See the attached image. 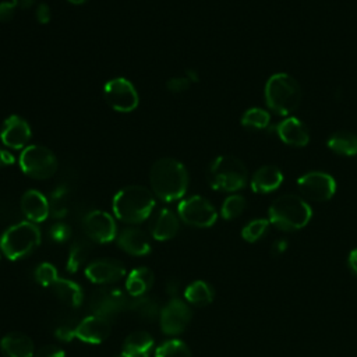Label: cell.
<instances>
[{"instance_id":"cell-1","label":"cell","mask_w":357,"mask_h":357,"mask_svg":"<svg viewBox=\"0 0 357 357\" xmlns=\"http://www.w3.org/2000/svg\"><path fill=\"white\" fill-rule=\"evenodd\" d=\"M152 192L165 202L180 199L188 187V173L181 162L173 158L158 159L149 170Z\"/></svg>"},{"instance_id":"cell-2","label":"cell","mask_w":357,"mask_h":357,"mask_svg":"<svg viewBox=\"0 0 357 357\" xmlns=\"http://www.w3.org/2000/svg\"><path fill=\"white\" fill-rule=\"evenodd\" d=\"M112 206L117 219L126 223H141L153 211L155 198L149 188L132 184L114 195Z\"/></svg>"},{"instance_id":"cell-3","label":"cell","mask_w":357,"mask_h":357,"mask_svg":"<svg viewBox=\"0 0 357 357\" xmlns=\"http://www.w3.org/2000/svg\"><path fill=\"white\" fill-rule=\"evenodd\" d=\"M268 216L271 225L276 229L294 231L308 225L312 211L304 198L294 194H286L271 204Z\"/></svg>"},{"instance_id":"cell-4","label":"cell","mask_w":357,"mask_h":357,"mask_svg":"<svg viewBox=\"0 0 357 357\" xmlns=\"http://www.w3.org/2000/svg\"><path fill=\"white\" fill-rule=\"evenodd\" d=\"M265 102L273 113L289 116L301 102V88L291 75L276 73L265 84Z\"/></svg>"},{"instance_id":"cell-5","label":"cell","mask_w":357,"mask_h":357,"mask_svg":"<svg viewBox=\"0 0 357 357\" xmlns=\"http://www.w3.org/2000/svg\"><path fill=\"white\" fill-rule=\"evenodd\" d=\"M247 167L236 156H218L208 170V181L212 188L226 192L241 190L247 184Z\"/></svg>"},{"instance_id":"cell-6","label":"cell","mask_w":357,"mask_h":357,"mask_svg":"<svg viewBox=\"0 0 357 357\" xmlns=\"http://www.w3.org/2000/svg\"><path fill=\"white\" fill-rule=\"evenodd\" d=\"M40 244L39 227L26 220L10 226L0 238V248L8 259H20L31 254Z\"/></svg>"},{"instance_id":"cell-7","label":"cell","mask_w":357,"mask_h":357,"mask_svg":"<svg viewBox=\"0 0 357 357\" xmlns=\"http://www.w3.org/2000/svg\"><path fill=\"white\" fill-rule=\"evenodd\" d=\"M18 162L22 173L35 180L50 178L57 172L54 153L43 145H28L22 149Z\"/></svg>"},{"instance_id":"cell-8","label":"cell","mask_w":357,"mask_h":357,"mask_svg":"<svg viewBox=\"0 0 357 357\" xmlns=\"http://www.w3.org/2000/svg\"><path fill=\"white\" fill-rule=\"evenodd\" d=\"M180 219L194 227H209L218 219L215 206L201 195H192L178 204Z\"/></svg>"},{"instance_id":"cell-9","label":"cell","mask_w":357,"mask_h":357,"mask_svg":"<svg viewBox=\"0 0 357 357\" xmlns=\"http://www.w3.org/2000/svg\"><path fill=\"white\" fill-rule=\"evenodd\" d=\"M103 96L106 103L116 112L130 113L137 109L139 96L134 85L126 78H113L105 84Z\"/></svg>"},{"instance_id":"cell-10","label":"cell","mask_w":357,"mask_h":357,"mask_svg":"<svg viewBox=\"0 0 357 357\" xmlns=\"http://www.w3.org/2000/svg\"><path fill=\"white\" fill-rule=\"evenodd\" d=\"M297 187L305 198L315 202H324L333 197L336 181L325 172H310L297 180Z\"/></svg>"},{"instance_id":"cell-11","label":"cell","mask_w":357,"mask_h":357,"mask_svg":"<svg viewBox=\"0 0 357 357\" xmlns=\"http://www.w3.org/2000/svg\"><path fill=\"white\" fill-rule=\"evenodd\" d=\"M191 317L190 307L184 301L173 298L160 311V329L166 335H178L188 326Z\"/></svg>"},{"instance_id":"cell-12","label":"cell","mask_w":357,"mask_h":357,"mask_svg":"<svg viewBox=\"0 0 357 357\" xmlns=\"http://www.w3.org/2000/svg\"><path fill=\"white\" fill-rule=\"evenodd\" d=\"M84 230L96 243H109L114 240L117 233L113 216L105 211H91L86 213L84 218Z\"/></svg>"},{"instance_id":"cell-13","label":"cell","mask_w":357,"mask_h":357,"mask_svg":"<svg viewBox=\"0 0 357 357\" xmlns=\"http://www.w3.org/2000/svg\"><path fill=\"white\" fill-rule=\"evenodd\" d=\"M128 305V300L120 289H98L91 298L92 311L105 318L119 314Z\"/></svg>"},{"instance_id":"cell-14","label":"cell","mask_w":357,"mask_h":357,"mask_svg":"<svg viewBox=\"0 0 357 357\" xmlns=\"http://www.w3.org/2000/svg\"><path fill=\"white\" fill-rule=\"evenodd\" d=\"M124 275L126 266L121 261L114 258H99L85 268V276L91 282L100 284L119 282L124 278Z\"/></svg>"},{"instance_id":"cell-15","label":"cell","mask_w":357,"mask_h":357,"mask_svg":"<svg viewBox=\"0 0 357 357\" xmlns=\"http://www.w3.org/2000/svg\"><path fill=\"white\" fill-rule=\"evenodd\" d=\"M31 127L22 117L11 114L8 116L0 131L1 142L10 149H24L31 139Z\"/></svg>"},{"instance_id":"cell-16","label":"cell","mask_w":357,"mask_h":357,"mask_svg":"<svg viewBox=\"0 0 357 357\" xmlns=\"http://www.w3.org/2000/svg\"><path fill=\"white\" fill-rule=\"evenodd\" d=\"M112 326L107 318L100 315H89L84 318L75 328V337L85 343H102L110 335Z\"/></svg>"},{"instance_id":"cell-17","label":"cell","mask_w":357,"mask_h":357,"mask_svg":"<svg viewBox=\"0 0 357 357\" xmlns=\"http://www.w3.org/2000/svg\"><path fill=\"white\" fill-rule=\"evenodd\" d=\"M278 137L290 146H305L310 141V131L307 126L296 119V117H286L276 126Z\"/></svg>"},{"instance_id":"cell-18","label":"cell","mask_w":357,"mask_h":357,"mask_svg":"<svg viewBox=\"0 0 357 357\" xmlns=\"http://www.w3.org/2000/svg\"><path fill=\"white\" fill-rule=\"evenodd\" d=\"M21 211L25 218L32 223L46 220L50 213L47 198L38 190H28L21 198Z\"/></svg>"},{"instance_id":"cell-19","label":"cell","mask_w":357,"mask_h":357,"mask_svg":"<svg viewBox=\"0 0 357 357\" xmlns=\"http://www.w3.org/2000/svg\"><path fill=\"white\" fill-rule=\"evenodd\" d=\"M119 247L131 255H146L151 251L149 238L138 227H127L117 236Z\"/></svg>"},{"instance_id":"cell-20","label":"cell","mask_w":357,"mask_h":357,"mask_svg":"<svg viewBox=\"0 0 357 357\" xmlns=\"http://www.w3.org/2000/svg\"><path fill=\"white\" fill-rule=\"evenodd\" d=\"M283 181V173L278 166L265 165L251 177V190L259 194H268L279 188Z\"/></svg>"},{"instance_id":"cell-21","label":"cell","mask_w":357,"mask_h":357,"mask_svg":"<svg viewBox=\"0 0 357 357\" xmlns=\"http://www.w3.org/2000/svg\"><path fill=\"white\" fill-rule=\"evenodd\" d=\"M0 349L6 357H33V342L24 333L13 332L0 342Z\"/></svg>"},{"instance_id":"cell-22","label":"cell","mask_w":357,"mask_h":357,"mask_svg":"<svg viewBox=\"0 0 357 357\" xmlns=\"http://www.w3.org/2000/svg\"><path fill=\"white\" fill-rule=\"evenodd\" d=\"M152 347V336L145 331H137L124 339L121 346V357H149Z\"/></svg>"},{"instance_id":"cell-23","label":"cell","mask_w":357,"mask_h":357,"mask_svg":"<svg viewBox=\"0 0 357 357\" xmlns=\"http://www.w3.org/2000/svg\"><path fill=\"white\" fill-rule=\"evenodd\" d=\"M178 218L170 209H162L152 227V236L155 240L166 241L173 238L178 231Z\"/></svg>"},{"instance_id":"cell-24","label":"cell","mask_w":357,"mask_h":357,"mask_svg":"<svg viewBox=\"0 0 357 357\" xmlns=\"http://www.w3.org/2000/svg\"><path fill=\"white\" fill-rule=\"evenodd\" d=\"M153 284V272L145 266L135 268L128 273L126 289L130 296L141 297L149 290Z\"/></svg>"},{"instance_id":"cell-25","label":"cell","mask_w":357,"mask_h":357,"mask_svg":"<svg viewBox=\"0 0 357 357\" xmlns=\"http://www.w3.org/2000/svg\"><path fill=\"white\" fill-rule=\"evenodd\" d=\"M328 148L343 156L357 155V135L350 131H336L328 138Z\"/></svg>"},{"instance_id":"cell-26","label":"cell","mask_w":357,"mask_h":357,"mask_svg":"<svg viewBox=\"0 0 357 357\" xmlns=\"http://www.w3.org/2000/svg\"><path fill=\"white\" fill-rule=\"evenodd\" d=\"M52 289L57 298L70 307H78L82 301V290L73 280L59 278L56 283L52 286Z\"/></svg>"},{"instance_id":"cell-27","label":"cell","mask_w":357,"mask_h":357,"mask_svg":"<svg viewBox=\"0 0 357 357\" xmlns=\"http://www.w3.org/2000/svg\"><path fill=\"white\" fill-rule=\"evenodd\" d=\"M184 297L188 303L204 307L212 303L213 289L204 280H195L187 286V289L184 290Z\"/></svg>"},{"instance_id":"cell-28","label":"cell","mask_w":357,"mask_h":357,"mask_svg":"<svg viewBox=\"0 0 357 357\" xmlns=\"http://www.w3.org/2000/svg\"><path fill=\"white\" fill-rule=\"evenodd\" d=\"M241 124L247 128L264 130L271 124V114L265 109L251 107L244 112L241 117Z\"/></svg>"},{"instance_id":"cell-29","label":"cell","mask_w":357,"mask_h":357,"mask_svg":"<svg viewBox=\"0 0 357 357\" xmlns=\"http://www.w3.org/2000/svg\"><path fill=\"white\" fill-rule=\"evenodd\" d=\"M155 357H192L188 346L178 340V339H172L165 343H162L156 351Z\"/></svg>"},{"instance_id":"cell-30","label":"cell","mask_w":357,"mask_h":357,"mask_svg":"<svg viewBox=\"0 0 357 357\" xmlns=\"http://www.w3.org/2000/svg\"><path fill=\"white\" fill-rule=\"evenodd\" d=\"M245 205H247V202H245V198L243 195H238V194L229 195L223 201L222 208H220L222 218L226 219V220H231V219L238 218L244 212Z\"/></svg>"},{"instance_id":"cell-31","label":"cell","mask_w":357,"mask_h":357,"mask_svg":"<svg viewBox=\"0 0 357 357\" xmlns=\"http://www.w3.org/2000/svg\"><path fill=\"white\" fill-rule=\"evenodd\" d=\"M271 222L269 219H254L251 222H248L243 230H241V237L248 241V243H255L258 241L261 237H264V234L266 233L268 227H269Z\"/></svg>"},{"instance_id":"cell-32","label":"cell","mask_w":357,"mask_h":357,"mask_svg":"<svg viewBox=\"0 0 357 357\" xmlns=\"http://www.w3.org/2000/svg\"><path fill=\"white\" fill-rule=\"evenodd\" d=\"M89 254V245L84 241H77L71 250L67 259V271L68 272H77L78 268L86 261Z\"/></svg>"},{"instance_id":"cell-33","label":"cell","mask_w":357,"mask_h":357,"mask_svg":"<svg viewBox=\"0 0 357 357\" xmlns=\"http://www.w3.org/2000/svg\"><path fill=\"white\" fill-rule=\"evenodd\" d=\"M128 308H131L132 311H135L139 317L142 318H148V319H152L158 315L159 312V305L155 300H152L151 297H139L137 300H134Z\"/></svg>"},{"instance_id":"cell-34","label":"cell","mask_w":357,"mask_h":357,"mask_svg":"<svg viewBox=\"0 0 357 357\" xmlns=\"http://www.w3.org/2000/svg\"><path fill=\"white\" fill-rule=\"evenodd\" d=\"M35 279L38 280V283H40L42 286H53L56 283V280L59 279L57 276V271L56 268L49 264V262H43L40 264L36 271H35Z\"/></svg>"},{"instance_id":"cell-35","label":"cell","mask_w":357,"mask_h":357,"mask_svg":"<svg viewBox=\"0 0 357 357\" xmlns=\"http://www.w3.org/2000/svg\"><path fill=\"white\" fill-rule=\"evenodd\" d=\"M64 198H66V191L63 188H59L53 192L52 197V211L56 216H61L66 213V204H64Z\"/></svg>"},{"instance_id":"cell-36","label":"cell","mask_w":357,"mask_h":357,"mask_svg":"<svg viewBox=\"0 0 357 357\" xmlns=\"http://www.w3.org/2000/svg\"><path fill=\"white\" fill-rule=\"evenodd\" d=\"M191 85V81L187 78V75L184 77H174V78H170L166 84L167 89L173 93H180V92H184L190 88Z\"/></svg>"},{"instance_id":"cell-37","label":"cell","mask_w":357,"mask_h":357,"mask_svg":"<svg viewBox=\"0 0 357 357\" xmlns=\"http://www.w3.org/2000/svg\"><path fill=\"white\" fill-rule=\"evenodd\" d=\"M70 227L66 223H56L52 226L50 229V237L53 238V241L56 243H63L70 237Z\"/></svg>"},{"instance_id":"cell-38","label":"cell","mask_w":357,"mask_h":357,"mask_svg":"<svg viewBox=\"0 0 357 357\" xmlns=\"http://www.w3.org/2000/svg\"><path fill=\"white\" fill-rule=\"evenodd\" d=\"M33 357H64V351L54 344H46L39 347Z\"/></svg>"},{"instance_id":"cell-39","label":"cell","mask_w":357,"mask_h":357,"mask_svg":"<svg viewBox=\"0 0 357 357\" xmlns=\"http://www.w3.org/2000/svg\"><path fill=\"white\" fill-rule=\"evenodd\" d=\"M17 7L13 1H1L0 3V22H8L14 18Z\"/></svg>"},{"instance_id":"cell-40","label":"cell","mask_w":357,"mask_h":357,"mask_svg":"<svg viewBox=\"0 0 357 357\" xmlns=\"http://www.w3.org/2000/svg\"><path fill=\"white\" fill-rule=\"evenodd\" d=\"M35 15H36V21H38L39 24H47V22L50 21V18H52V11H50V8H49L47 4L40 3V4H38V7H36Z\"/></svg>"},{"instance_id":"cell-41","label":"cell","mask_w":357,"mask_h":357,"mask_svg":"<svg viewBox=\"0 0 357 357\" xmlns=\"http://www.w3.org/2000/svg\"><path fill=\"white\" fill-rule=\"evenodd\" d=\"M56 337L63 342H70L73 337H75V329H71L70 326H59L56 329Z\"/></svg>"},{"instance_id":"cell-42","label":"cell","mask_w":357,"mask_h":357,"mask_svg":"<svg viewBox=\"0 0 357 357\" xmlns=\"http://www.w3.org/2000/svg\"><path fill=\"white\" fill-rule=\"evenodd\" d=\"M15 158L13 156L11 152L0 149V167H6V166H11L14 165Z\"/></svg>"},{"instance_id":"cell-43","label":"cell","mask_w":357,"mask_h":357,"mask_svg":"<svg viewBox=\"0 0 357 357\" xmlns=\"http://www.w3.org/2000/svg\"><path fill=\"white\" fill-rule=\"evenodd\" d=\"M286 248H287V241L286 240H283V238L276 240L272 245V254L273 255H280Z\"/></svg>"},{"instance_id":"cell-44","label":"cell","mask_w":357,"mask_h":357,"mask_svg":"<svg viewBox=\"0 0 357 357\" xmlns=\"http://www.w3.org/2000/svg\"><path fill=\"white\" fill-rule=\"evenodd\" d=\"M347 262H349L350 269L357 275V248H354V250L350 251L349 258H347Z\"/></svg>"},{"instance_id":"cell-45","label":"cell","mask_w":357,"mask_h":357,"mask_svg":"<svg viewBox=\"0 0 357 357\" xmlns=\"http://www.w3.org/2000/svg\"><path fill=\"white\" fill-rule=\"evenodd\" d=\"M13 3L17 8H29L36 3V0H13Z\"/></svg>"},{"instance_id":"cell-46","label":"cell","mask_w":357,"mask_h":357,"mask_svg":"<svg viewBox=\"0 0 357 357\" xmlns=\"http://www.w3.org/2000/svg\"><path fill=\"white\" fill-rule=\"evenodd\" d=\"M185 75H187V78L191 81V84L198 81V74H197V71H194V70H190Z\"/></svg>"},{"instance_id":"cell-47","label":"cell","mask_w":357,"mask_h":357,"mask_svg":"<svg viewBox=\"0 0 357 357\" xmlns=\"http://www.w3.org/2000/svg\"><path fill=\"white\" fill-rule=\"evenodd\" d=\"M68 3H71V4H75V6H79V4H84V3H86L88 0H67Z\"/></svg>"},{"instance_id":"cell-48","label":"cell","mask_w":357,"mask_h":357,"mask_svg":"<svg viewBox=\"0 0 357 357\" xmlns=\"http://www.w3.org/2000/svg\"><path fill=\"white\" fill-rule=\"evenodd\" d=\"M0 259H1V257H0Z\"/></svg>"}]
</instances>
